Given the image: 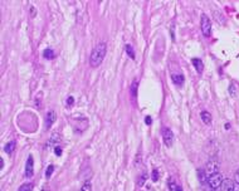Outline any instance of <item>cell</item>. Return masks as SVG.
Listing matches in <instances>:
<instances>
[{"mask_svg":"<svg viewBox=\"0 0 239 191\" xmlns=\"http://www.w3.org/2000/svg\"><path fill=\"white\" fill-rule=\"evenodd\" d=\"M223 180H224V179H223V176H222L220 172H217V174L211 175V176L208 177V184H209V188L213 190V191L218 190V189L222 186Z\"/></svg>","mask_w":239,"mask_h":191,"instance_id":"obj_3","label":"cell"},{"mask_svg":"<svg viewBox=\"0 0 239 191\" xmlns=\"http://www.w3.org/2000/svg\"><path fill=\"white\" fill-rule=\"evenodd\" d=\"M30 15H32L33 18L35 17V8L34 6H30Z\"/></svg>","mask_w":239,"mask_h":191,"instance_id":"obj_27","label":"cell"},{"mask_svg":"<svg viewBox=\"0 0 239 191\" xmlns=\"http://www.w3.org/2000/svg\"><path fill=\"white\" fill-rule=\"evenodd\" d=\"M234 179H236V182L239 184V169L236 171V175H234Z\"/></svg>","mask_w":239,"mask_h":191,"instance_id":"obj_28","label":"cell"},{"mask_svg":"<svg viewBox=\"0 0 239 191\" xmlns=\"http://www.w3.org/2000/svg\"><path fill=\"white\" fill-rule=\"evenodd\" d=\"M73 103H74V98L72 96L67 98V106H73Z\"/></svg>","mask_w":239,"mask_h":191,"instance_id":"obj_24","label":"cell"},{"mask_svg":"<svg viewBox=\"0 0 239 191\" xmlns=\"http://www.w3.org/2000/svg\"><path fill=\"white\" fill-rule=\"evenodd\" d=\"M59 141H60V135H59L58 132H54V133H53V135L51 136V138H49L48 143H47V147H52V146H54V145L59 143Z\"/></svg>","mask_w":239,"mask_h":191,"instance_id":"obj_11","label":"cell"},{"mask_svg":"<svg viewBox=\"0 0 239 191\" xmlns=\"http://www.w3.org/2000/svg\"><path fill=\"white\" fill-rule=\"evenodd\" d=\"M57 121V114L54 111H48L47 114H45V128H51L53 125H54V122Z\"/></svg>","mask_w":239,"mask_h":191,"instance_id":"obj_7","label":"cell"},{"mask_svg":"<svg viewBox=\"0 0 239 191\" xmlns=\"http://www.w3.org/2000/svg\"><path fill=\"white\" fill-rule=\"evenodd\" d=\"M33 175H34V160H33V156L30 155L25 163V176L30 179L33 177Z\"/></svg>","mask_w":239,"mask_h":191,"instance_id":"obj_6","label":"cell"},{"mask_svg":"<svg viewBox=\"0 0 239 191\" xmlns=\"http://www.w3.org/2000/svg\"><path fill=\"white\" fill-rule=\"evenodd\" d=\"M125 49H126L127 55L130 57L131 59H135V51H134V48H132V45L131 44H126V45H125Z\"/></svg>","mask_w":239,"mask_h":191,"instance_id":"obj_15","label":"cell"},{"mask_svg":"<svg viewBox=\"0 0 239 191\" xmlns=\"http://www.w3.org/2000/svg\"><path fill=\"white\" fill-rule=\"evenodd\" d=\"M19 191H33V184H30V182L23 184L20 188H19Z\"/></svg>","mask_w":239,"mask_h":191,"instance_id":"obj_18","label":"cell"},{"mask_svg":"<svg viewBox=\"0 0 239 191\" xmlns=\"http://www.w3.org/2000/svg\"><path fill=\"white\" fill-rule=\"evenodd\" d=\"M171 79H172V82L175 83L176 86H183V84H184V81H185L184 75L181 74V73H172V74H171Z\"/></svg>","mask_w":239,"mask_h":191,"instance_id":"obj_9","label":"cell"},{"mask_svg":"<svg viewBox=\"0 0 239 191\" xmlns=\"http://www.w3.org/2000/svg\"><path fill=\"white\" fill-rule=\"evenodd\" d=\"M204 172H205L206 177H209V176H211V175L219 172V163H218V161H215V160H209V161L206 162V165H205V170H204Z\"/></svg>","mask_w":239,"mask_h":191,"instance_id":"obj_4","label":"cell"},{"mask_svg":"<svg viewBox=\"0 0 239 191\" xmlns=\"http://www.w3.org/2000/svg\"><path fill=\"white\" fill-rule=\"evenodd\" d=\"M162 140H164V143L168 147L172 146V143H174V133H172V131L170 128H168V127L162 128Z\"/></svg>","mask_w":239,"mask_h":191,"instance_id":"obj_5","label":"cell"},{"mask_svg":"<svg viewBox=\"0 0 239 191\" xmlns=\"http://www.w3.org/2000/svg\"><path fill=\"white\" fill-rule=\"evenodd\" d=\"M53 170H54V166H53V165H49L48 169H47V171H45V177H47V179L51 177L52 174H53Z\"/></svg>","mask_w":239,"mask_h":191,"instance_id":"obj_21","label":"cell"},{"mask_svg":"<svg viewBox=\"0 0 239 191\" xmlns=\"http://www.w3.org/2000/svg\"><path fill=\"white\" fill-rule=\"evenodd\" d=\"M233 191H239V184L238 182H234V189Z\"/></svg>","mask_w":239,"mask_h":191,"instance_id":"obj_30","label":"cell"},{"mask_svg":"<svg viewBox=\"0 0 239 191\" xmlns=\"http://www.w3.org/2000/svg\"><path fill=\"white\" fill-rule=\"evenodd\" d=\"M43 57L45 59H53L55 57V54H54V51L53 49H51V48H47L45 51L43 52Z\"/></svg>","mask_w":239,"mask_h":191,"instance_id":"obj_14","label":"cell"},{"mask_svg":"<svg viewBox=\"0 0 239 191\" xmlns=\"http://www.w3.org/2000/svg\"><path fill=\"white\" fill-rule=\"evenodd\" d=\"M145 123H146V125H151V123H152V120H151L150 116H147V117L145 118Z\"/></svg>","mask_w":239,"mask_h":191,"instance_id":"obj_26","label":"cell"},{"mask_svg":"<svg viewBox=\"0 0 239 191\" xmlns=\"http://www.w3.org/2000/svg\"><path fill=\"white\" fill-rule=\"evenodd\" d=\"M151 179H152V181L156 182L157 179H159V171L157 170H152V174H151Z\"/></svg>","mask_w":239,"mask_h":191,"instance_id":"obj_23","label":"cell"},{"mask_svg":"<svg viewBox=\"0 0 239 191\" xmlns=\"http://www.w3.org/2000/svg\"><path fill=\"white\" fill-rule=\"evenodd\" d=\"M107 52V44L105 42H100L98 44H96V47L93 48L92 53L89 57V66L92 68H98L102 64Z\"/></svg>","mask_w":239,"mask_h":191,"instance_id":"obj_1","label":"cell"},{"mask_svg":"<svg viewBox=\"0 0 239 191\" xmlns=\"http://www.w3.org/2000/svg\"><path fill=\"white\" fill-rule=\"evenodd\" d=\"M146 180H147V172H146V171H143V172L141 174V176L139 177V182H137L139 186H142L143 184H145Z\"/></svg>","mask_w":239,"mask_h":191,"instance_id":"obj_19","label":"cell"},{"mask_svg":"<svg viewBox=\"0 0 239 191\" xmlns=\"http://www.w3.org/2000/svg\"><path fill=\"white\" fill-rule=\"evenodd\" d=\"M200 118H202V121H203L205 125H210V123H211V120H213V117H211L210 112H208V111H202V112H200Z\"/></svg>","mask_w":239,"mask_h":191,"instance_id":"obj_12","label":"cell"},{"mask_svg":"<svg viewBox=\"0 0 239 191\" xmlns=\"http://www.w3.org/2000/svg\"><path fill=\"white\" fill-rule=\"evenodd\" d=\"M81 191H92V185H91L89 181L85 182V185L81 188Z\"/></svg>","mask_w":239,"mask_h":191,"instance_id":"obj_20","label":"cell"},{"mask_svg":"<svg viewBox=\"0 0 239 191\" xmlns=\"http://www.w3.org/2000/svg\"><path fill=\"white\" fill-rule=\"evenodd\" d=\"M177 191H183V188H181V186H179V189H177Z\"/></svg>","mask_w":239,"mask_h":191,"instance_id":"obj_33","label":"cell"},{"mask_svg":"<svg viewBox=\"0 0 239 191\" xmlns=\"http://www.w3.org/2000/svg\"><path fill=\"white\" fill-rule=\"evenodd\" d=\"M200 28H202V32H203V35L204 37H210L211 34V21L209 17L206 14H202L200 17Z\"/></svg>","mask_w":239,"mask_h":191,"instance_id":"obj_2","label":"cell"},{"mask_svg":"<svg viewBox=\"0 0 239 191\" xmlns=\"http://www.w3.org/2000/svg\"><path fill=\"white\" fill-rule=\"evenodd\" d=\"M40 191H51V189H49V185H48V184L43 185V188H42V190H40Z\"/></svg>","mask_w":239,"mask_h":191,"instance_id":"obj_29","label":"cell"},{"mask_svg":"<svg viewBox=\"0 0 239 191\" xmlns=\"http://www.w3.org/2000/svg\"><path fill=\"white\" fill-rule=\"evenodd\" d=\"M233 189H234V182L230 180V179L223 180L222 186H220V191H233Z\"/></svg>","mask_w":239,"mask_h":191,"instance_id":"obj_8","label":"cell"},{"mask_svg":"<svg viewBox=\"0 0 239 191\" xmlns=\"http://www.w3.org/2000/svg\"><path fill=\"white\" fill-rule=\"evenodd\" d=\"M137 87H139V82L135 79V81L132 82V84H131V94H132V97L134 98L137 96Z\"/></svg>","mask_w":239,"mask_h":191,"instance_id":"obj_17","label":"cell"},{"mask_svg":"<svg viewBox=\"0 0 239 191\" xmlns=\"http://www.w3.org/2000/svg\"><path fill=\"white\" fill-rule=\"evenodd\" d=\"M230 128V125L229 123H225V129H229Z\"/></svg>","mask_w":239,"mask_h":191,"instance_id":"obj_32","label":"cell"},{"mask_svg":"<svg viewBox=\"0 0 239 191\" xmlns=\"http://www.w3.org/2000/svg\"><path fill=\"white\" fill-rule=\"evenodd\" d=\"M171 37H172V39H175V35H174V24L171 25Z\"/></svg>","mask_w":239,"mask_h":191,"instance_id":"obj_31","label":"cell"},{"mask_svg":"<svg viewBox=\"0 0 239 191\" xmlns=\"http://www.w3.org/2000/svg\"><path fill=\"white\" fill-rule=\"evenodd\" d=\"M229 93L232 97H236L237 93H236V87H234L233 83H230V86H229Z\"/></svg>","mask_w":239,"mask_h":191,"instance_id":"obj_22","label":"cell"},{"mask_svg":"<svg viewBox=\"0 0 239 191\" xmlns=\"http://www.w3.org/2000/svg\"><path fill=\"white\" fill-rule=\"evenodd\" d=\"M191 63L194 64V67H195V69L198 73H203V71H204V63H203V60L202 59H199V58H193L191 59Z\"/></svg>","mask_w":239,"mask_h":191,"instance_id":"obj_10","label":"cell"},{"mask_svg":"<svg viewBox=\"0 0 239 191\" xmlns=\"http://www.w3.org/2000/svg\"><path fill=\"white\" fill-rule=\"evenodd\" d=\"M54 154L57 155V156H62V148L60 147H54Z\"/></svg>","mask_w":239,"mask_h":191,"instance_id":"obj_25","label":"cell"},{"mask_svg":"<svg viewBox=\"0 0 239 191\" xmlns=\"http://www.w3.org/2000/svg\"><path fill=\"white\" fill-rule=\"evenodd\" d=\"M15 145H17V142H15L14 140H13V141H9V142L5 145V147H4V151H5L8 155L13 154V151L15 150Z\"/></svg>","mask_w":239,"mask_h":191,"instance_id":"obj_13","label":"cell"},{"mask_svg":"<svg viewBox=\"0 0 239 191\" xmlns=\"http://www.w3.org/2000/svg\"><path fill=\"white\" fill-rule=\"evenodd\" d=\"M168 185H169L170 191H177V189H179V185H177L175 182V180H172V179H169Z\"/></svg>","mask_w":239,"mask_h":191,"instance_id":"obj_16","label":"cell"}]
</instances>
